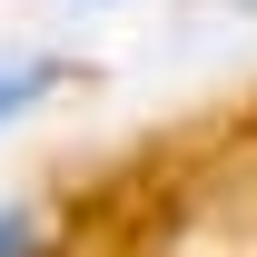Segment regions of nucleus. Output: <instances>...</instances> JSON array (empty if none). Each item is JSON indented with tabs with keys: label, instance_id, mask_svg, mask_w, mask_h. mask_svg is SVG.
I'll list each match as a JSON object with an SVG mask.
<instances>
[{
	"label": "nucleus",
	"instance_id": "nucleus-1",
	"mask_svg": "<svg viewBox=\"0 0 257 257\" xmlns=\"http://www.w3.org/2000/svg\"><path fill=\"white\" fill-rule=\"evenodd\" d=\"M50 79H60L50 60H0V128L20 119V109H40V99H50Z\"/></svg>",
	"mask_w": 257,
	"mask_h": 257
},
{
	"label": "nucleus",
	"instance_id": "nucleus-2",
	"mask_svg": "<svg viewBox=\"0 0 257 257\" xmlns=\"http://www.w3.org/2000/svg\"><path fill=\"white\" fill-rule=\"evenodd\" d=\"M0 257H40V227H30V218H10V208H0Z\"/></svg>",
	"mask_w": 257,
	"mask_h": 257
}]
</instances>
